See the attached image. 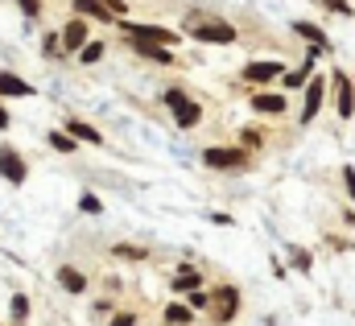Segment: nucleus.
<instances>
[{
	"instance_id": "obj_24",
	"label": "nucleus",
	"mask_w": 355,
	"mask_h": 326,
	"mask_svg": "<svg viewBox=\"0 0 355 326\" xmlns=\"http://www.w3.org/2000/svg\"><path fill=\"white\" fill-rule=\"evenodd\" d=\"M79 207H83L87 215H99V211H103V203H99L95 194H83V198H79Z\"/></svg>"
},
{
	"instance_id": "obj_26",
	"label": "nucleus",
	"mask_w": 355,
	"mask_h": 326,
	"mask_svg": "<svg viewBox=\"0 0 355 326\" xmlns=\"http://www.w3.org/2000/svg\"><path fill=\"white\" fill-rule=\"evenodd\" d=\"M207 306H211V298H207L203 289H194V294H190V310H207Z\"/></svg>"
},
{
	"instance_id": "obj_1",
	"label": "nucleus",
	"mask_w": 355,
	"mask_h": 326,
	"mask_svg": "<svg viewBox=\"0 0 355 326\" xmlns=\"http://www.w3.org/2000/svg\"><path fill=\"white\" fill-rule=\"evenodd\" d=\"M161 99H165V108L174 112V124H178V128H194V124L203 120L199 103H194V99H190V95H186L182 87H170V91H165Z\"/></svg>"
},
{
	"instance_id": "obj_23",
	"label": "nucleus",
	"mask_w": 355,
	"mask_h": 326,
	"mask_svg": "<svg viewBox=\"0 0 355 326\" xmlns=\"http://www.w3.org/2000/svg\"><path fill=\"white\" fill-rule=\"evenodd\" d=\"M79 58H83V62H99V58H103V45H99V41H87V45L79 50Z\"/></svg>"
},
{
	"instance_id": "obj_15",
	"label": "nucleus",
	"mask_w": 355,
	"mask_h": 326,
	"mask_svg": "<svg viewBox=\"0 0 355 326\" xmlns=\"http://www.w3.org/2000/svg\"><path fill=\"white\" fill-rule=\"evenodd\" d=\"M74 8H79V17H95V21H103V25H108V21H116V17L108 12V4H103V0H74Z\"/></svg>"
},
{
	"instance_id": "obj_31",
	"label": "nucleus",
	"mask_w": 355,
	"mask_h": 326,
	"mask_svg": "<svg viewBox=\"0 0 355 326\" xmlns=\"http://www.w3.org/2000/svg\"><path fill=\"white\" fill-rule=\"evenodd\" d=\"M0 128H8V112H4V103H0Z\"/></svg>"
},
{
	"instance_id": "obj_29",
	"label": "nucleus",
	"mask_w": 355,
	"mask_h": 326,
	"mask_svg": "<svg viewBox=\"0 0 355 326\" xmlns=\"http://www.w3.org/2000/svg\"><path fill=\"white\" fill-rule=\"evenodd\" d=\"M112 326H136V318H132V314H116V318H112Z\"/></svg>"
},
{
	"instance_id": "obj_28",
	"label": "nucleus",
	"mask_w": 355,
	"mask_h": 326,
	"mask_svg": "<svg viewBox=\"0 0 355 326\" xmlns=\"http://www.w3.org/2000/svg\"><path fill=\"white\" fill-rule=\"evenodd\" d=\"M103 4H108V12H112V17H120V12H124V0H103Z\"/></svg>"
},
{
	"instance_id": "obj_4",
	"label": "nucleus",
	"mask_w": 355,
	"mask_h": 326,
	"mask_svg": "<svg viewBox=\"0 0 355 326\" xmlns=\"http://www.w3.org/2000/svg\"><path fill=\"white\" fill-rule=\"evenodd\" d=\"M203 161H207L211 170H240V165L248 161V153H244V149H223V145H215V149L203 153Z\"/></svg>"
},
{
	"instance_id": "obj_14",
	"label": "nucleus",
	"mask_w": 355,
	"mask_h": 326,
	"mask_svg": "<svg viewBox=\"0 0 355 326\" xmlns=\"http://www.w3.org/2000/svg\"><path fill=\"white\" fill-rule=\"evenodd\" d=\"M0 95H33V87L25 79H17L12 70H0Z\"/></svg>"
},
{
	"instance_id": "obj_3",
	"label": "nucleus",
	"mask_w": 355,
	"mask_h": 326,
	"mask_svg": "<svg viewBox=\"0 0 355 326\" xmlns=\"http://www.w3.org/2000/svg\"><path fill=\"white\" fill-rule=\"evenodd\" d=\"M190 37H199V41H215V45H227V41H236V29H232L227 21H207V25H190Z\"/></svg>"
},
{
	"instance_id": "obj_21",
	"label": "nucleus",
	"mask_w": 355,
	"mask_h": 326,
	"mask_svg": "<svg viewBox=\"0 0 355 326\" xmlns=\"http://www.w3.org/2000/svg\"><path fill=\"white\" fill-rule=\"evenodd\" d=\"M190 318H194L190 306H170V310H165V323H174V326H186Z\"/></svg>"
},
{
	"instance_id": "obj_2",
	"label": "nucleus",
	"mask_w": 355,
	"mask_h": 326,
	"mask_svg": "<svg viewBox=\"0 0 355 326\" xmlns=\"http://www.w3.org/2000/svg\"><path fill=\"white\" fill-rule=\"evenodd\" d=\"M124 33H128V41H149V45H174L178 41V33H170V29H161V25H124Z\"/></svg>"
},
{
	"instance_id": "obj_7",
	"label": "nucleus",
	"mask_w": 355,
	"mask_h": 326,
	"mask_svg": "<svg viewBox=\"0 0 355 326\" xmlns=\"http://www.w3.org/2000/svg\"><path fill=\"white\" fill-rule=\"evenodd\" d=\"M323 91H327V79H314V83L306 87V108H302V124H310V120L318 116V108H323Z\"/></svg>"
},
{
	"instance_id": "obj_9",
	"label": "nucleus",
	"mask_w": 355,
	"mask_h": 326,
	"mask_svg": "<svg viewBox=\"0 0 355 326\" xmlns=\"http://www.w3.org/2000/svg\"><path fill=\"white\" fill-rule=\"evenodd\" d=\"M83 45H87V21L79 17L62 29V50H83Z\"/></svg>"
},
{
	"instance_id": "obj_22",
	"label": "nucleus",
	"mask_w": 355,
	"mask_h": 326,
	"mask_svg": "<svg viewBox=\"0 0 355 326\" xmlns=\"http://www.w3.org/2000/svg\"><path fill=\"white\" fill-rule=\"evenodd\" d=\"M116 256H120V261H145L149 252H145V248H136V244H116Z\"/></svg>"
},
{
	"instance_id": "obj_11",
	"label": "nucleus",
	"mask_w": 355,
	"mask_h": 326,
	"mask_svg": "<svg viewBox=\"0 0 355 326\" xmlns=\"http://www.w3.org/2000/svg\"><path fill=\"white\" fill-rule=\"evenodd\" d=\"M294 33L298 37H306L314 50H331V41H327V33L318 29V25H310V21H294Z\"/></svg>"
},
{
	"instance_id": "obj_17",
	"label": "nucleus",
	"mask_w": 355,
	"mask_h": 326,
	"mask_svg": "<svg viewBox=\"0 0 355 326\" xmlns=\"http://www.w3.org/2000/svg\"><path fill=\"white\" fill-rule=\"evenodd\" d=\"M66 132H70L74 141H87V145H99V141H103V136H99L91 124H83V120H66Z\"/></svg>"
},
{
	"instance_id": "obj_12",
	"label": "nucleus",
	"mask_w": 355,
	"mask_h": 326,
	"mask_svg": "<svg viewBox=\"0 0 355 326\" xmlns=\"http://www.w3.org/2000/svg\"><path fill=\"white\" fill-rule=\"evenodd\" d=\"M128 45H132V50H136L141 58H149V62H161V66H170V62H178V58H174V54H170L165 45H149V41H128Z\"/></svg>"
},
{
	"instance_id": "obj_16",
	"label": "nucleus",
	"mask_w": 355,
	"mask_h": 326,
	"mask_svg": "<svg viewBox=\"0 0 355 326\" xmlns=\"http://www.w3.org/2000/svg\"><path fill=\"white\" fill-rule=\"evenodd\" d=\"M252 108L269 112V116H281L285 112V95H252Z\"/></svg>"
},
{
	"instance_id": "obj_13",
	"label": "nucleus",
	"mask_w": 355,
	"mask_h": 326,
	"mask_svg": "<svg viewBox=\"0 0 355 326\" xmlns=\"http://www.w3.org/2000/svg\"><path fill=\"white\" fill-rule=\"evenodd\" d=\"M58 281H62V289H66V294H83V289H87V277H83L79 269H70V265H62V269H58Z\"/></svg>"
},
{
	"instance_id": "obj_27",
	"label": "nucleus",
	"mask_w": 355,
	"mask_h": 326,
	"mask_svg": "<svg viewBox=\"0 0 355 326\" xmlns=\"http://www.w3.org/2000/svg\"><path fill=\"white\" fill-rule=\"evenodd\" d=\"M343 186H347V194H352V198H355V170H352V165L343 170Z\"/></svg>"
},
{
	"instance_id": "obj_20",
	"label": "nucleus",
	"mask_w": 355,
	"mask_h": 326,
	"mask_svg": "<svg viewBox=\"0 0 355 326\" xmlns=\"http://www.w3.org/2000/svg\"><path fill=\"white\" fill-rule=\"evenodd\" d=\"M50 145H54L58 153H74V136H70L66 128H58V132H50Z\"/></svg>"
},
{
	"instance_id": "obj_25",
	"label": "nucleus",
	"mask_w": 355,
	"mask_h": 326,
	"mask_svg": "<svg viewBox=\"0 0 355 326\" xmlns=\"http://www.w3.org/2000/svg\"><path fill=\"white\" fill-rule=\"evenodd\" d=\"M290 256H294V269H302V273H310V252H306V248H294Z\"/></svg>"
},
{
	"instance_id": "obj_6",
	"label": "nucleus",
	"mask_w": 355,
	"mask_h": 326,
	"mask_svg": "<svg viewBox=\"0 0 355 326\" xmlns=\"http://www.w3.org/2000/svg\"><path fill=\"white\" fill-rule=\"evenodd\" d=\"M0 178H4V182H12V186H21V182H25V161H21V153H17L12 145H4V149H0Z\"/></svg>"
},
{
	"instance_id": "obj_5",
	"label": "nucleus",
	"mask_w": 355,
	"mask_h": 326,
	"mask_svg": "<svg viewBox=\"0 0 355 326\" xmlns=\"http://www.w3.org/2000/svg\"><path fill=\"white\" fill-rule=\"evenodd\" d=\"M331 87H335L339 116H343V120H352V112H355V87H352V79H347L343 70H335V74H331Z\"/></svg>"
},
{
	"instance_id": "obj_18",
	"label": "nucleus",
	"mask_w": 355,
	"mask_h": 326,
	"mask_svg": "<svg viewBox=\"0 0 355 326\" xmlns=\"http://www.w3.org/2000/svg\"><path fill=\"white\" fill-rule=\"evenodd\" d=\"M174 289H178V294H194V289H203V281H199V273H194L190 265H182V273L174 277Z\"/></svg>"
},
{
	"instance_id": "obj_19",
	"label": "nucleus",
	"mask_w": 355,
	"mask_h": 326,
	"mask_svg": "<svg viewBox=\"0 0 355 326\" xmlns=\"http://www.w3.org/2000/svg\"><path fill=\"white\" fill-rule=\"evenodd\" d=\"M8 314H12V323H17V326H25V318H29V298H25V294H12Z\"/></svg>"
},
{
	"instance_id": "obj_10",
	"label": "nucleus",
	"mask_w": 355,
	"mask_h": 326,
	"mask_svg": "<svg viewBox=\"0 0 355 326\" xmlns=\"http://www.w3.org/2000/svg\"><path fill=\"white\" fill-rule=\"evenodd\" d=\"M281 74V62H248L244 66V79L248 83H269V79H277Z\"/></svg>"
},
{
	"instance_id": "obj_8",
	"label": "nucleus",
	"mask_w": 355,
	"mask_h": 326,
	"mask_svg": "<svg viewBox=\"0 0 355 326\" xmlns=\"http://www.w3.org/2000/svg\"><path fill=\"white\" fill-rule=\"evenodd\" d=\"M236 306H240V294H236L232 285L215 289V318H219V323H227V318L236 314Z\"/></svg>"
},
{
	"instance_id": "obj_30",
	"label": "nucleus",
	"mask_w": 355,
	"mask_h": 326,
	"mask_svg": "<svg viewBox=\"0 0 355 326\" xmlns=\"http://www.w3.org/2000/svg\"><path fill=\"white\" fill-rule=\"evenodd\" d=\"M17 4H21V8H25V12H29V17H37V8H41V4H37V0H17Z\"/></svg>"
}]
</instances>
